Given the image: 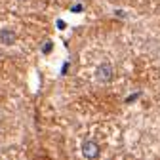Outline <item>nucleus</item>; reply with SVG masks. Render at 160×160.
<instances>
[{"instance_id":"f257e3e1","label":"nucleus","mask_w":160,"mask_h":160,"mask_svg":"<svg viewBox=\"0 0 160 160\" xmlns=\"http://www.w3.org/2000/svg\"><path fill=\"white\" fill-rule=\"evenodd\" d=\"M112 74H114V69L111 63H101L95 71V78L99 82H111L112 80Z\"/></svg>"},{"instance_id":"f03ea898","label":"nucleus","mask_w":160,"mask_h":160,"mask_svg":"<svg viewBox=\"0 0 160 160\" xmlns=\"http://www.w3.org/2000/svg\"><path fill=\"white\" fill-rule=\"evenodd\" d=\"M82 154L86 158H97L99 156V145L95 141H84L82 143Z\"/></svg>"},{"instance_id":"7ed1b4c3","label":"nucleus","mask_w":160,"mask_h":160,"mask_svg":"<svg viewBox=\"0 0 160 160\" xmlns=\"http://www.w3.org/2000/svg\"><path fill=\"white\" fill-rule=\"evenodd\" d=\"M0 42H2L4 46H12L15 42V32L8 27H4L2 31H0Z\"/></svg>"},{"instance_id":"20e7f679","label":"nucleus","mask_w":160,"mask_h":160,"mask_svg":"<svg viewBox=\"0 0 160 160\" xmlns=\"http://www.w3.org/2000/svg\"><path fill=\"white\" fill-rule=\"evenodd\" d=\"M50 50H52V42H46V44H44V53H48Z\"/></svg>"},{"instance_id":"39448f33","label":"nucleus","mask_w":160,"mask_h":160,"mask_svg":"<svg viewBox=\"0 0 160 160\" xmlns=\"http://www.w3.org/2000/svg\"><path fill=\"white\" fill-rule=\"evenodd\" d=\"M72 12H76V13H78V12H82V6H80V4H76V6H72Z\"/></svg>"},{"instance_id":"423d86ee","label":"nucleus","mask_w":160,"mask_h":160,"mask_svg":"<svg viewBox=\"0 0 160 160\" xmlns=\"http://www.w3.org/2000/svg\"><path fill=\"white\" fill-rule=\"evenodd\" d=\"M57 27H59V29H65V21H61V19H59V21H57Z\"/></svg>"}]
</instances>
